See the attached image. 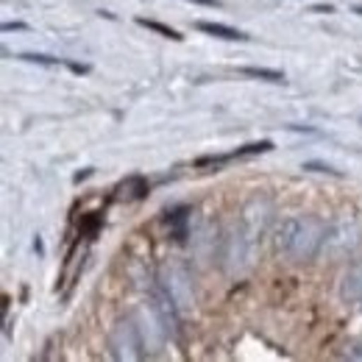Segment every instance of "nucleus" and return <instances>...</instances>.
Returning a JSON list of instances; mask_svg holds the SVG:
<instances>
[{
    "mask_svg": "<svg viewBox=\"0 0 362 362\" xmlns=\"http://www.w3.org/2000/svg\"><path fill=\"white\" fill-rule=\"evenodd\" d=\"M268 151H273V142L262 139V142H251V145H245V148H237L231 156H234V159H243V156H257V153H268Z\"/></svg>",
    "mask_w": 362,
    "mask_h": 362,
    "instance_id": "4468645a",
    "label": "nucleus"
},
{
    "mask_svg": "<svg viewBox=\"0 0 362 362\" xmlns=\"http://www.w3.org/2000/svg\"><path fill=\"white\" fill-rule=\"evenodd\" d=\"M20 59H25V62H37V64H56L59 59H50V56H37V53H25V56H20Z\"/></svg>",
    "mask_w": 362,
    "mask_h": 362,
    "instance_id": "f3484780",
    "label": "nucleus"
},
{
    "mask_svg": "<svg viewBox=\"0 0 362 362\" xmlns=\"http://www.w3.org/2000/svg\"><path fill=\"white\" fill-rule=\"evenodd\" d=\"M340 298L360 301L362 298V268H349L340 279Z\"/></svg>",
    "mask_w": 362,
    "mask_h": 362,
    "instance_id": "1a4fd4ad",
    "label": "nucleus"
},
{
    "mask_svg": "<svg viewBox=\"0 0 362 362\" xmlns=\"http://www.w3.org/2000/svg\"><path fill=\"white\" fill-rule=\"evenodd\" d=\"M304 170H313V173H332V176H340V170H334V168H329V165H323V162H307V165H304Z\"/></svg>",
    "mask_w": 362,
    "mask_h": 362,
    "instance_id": "dca6fc26",
    "label": "nucleus"
},
{
    "mask_svg": "<svg viewBox=\"0 0 362 362\" xmlns=\"http://www.w3.org/2000/svg\"><path fill=\"white\" fill-rule=\"evenodd\" d=\"M23 28H25L23 23H6V25H3V31H6V34H8V31H23Z\"/></svg>",
    "mask_w": 362,
    "mask_h": 362,
    "instance_id": "a211bd4d",
    "label": "nucleus"
},
{
    "mask_svg": "<svg viewBox=\"0 0 362 362\" xmlns=\"http://www.w3.org/2000/svg\"><path fill=\"white\" fill-rule=\"evenodd\" d=\"M271 201H265V198H254V201H248V206L243 209V228L251 234V240H257L268 223H271Z\"/></svg>",
    "mask_w": 362,
    "mask_h": 362,
    "instance_id": "6e6552de",
    "label": "nucleus"
},
{
    "mask_svg": "<svg viewBox=\"0 0 362 362\" xmlns=\"http://www.w3.org/2000/svg\"><path fill=\"white\" fill-rule=\"evenodd\" d=\"M70 70H76V73H87V67H84V64H70Z\"/></svg>",
    "mask_w": 362,
    "mask_h": 362,
    "instance_id": "aec40b11",
    "label": "nucleus"
},
{
    "mask_svg": "<svg viewBox=\"0 0 362 362\" xmlns=\"http://www.w3.org/2000/svg\"><path fill=\"white\" fill-rule=\"evenodd\" d=\"M151 307L156 310V315L162 317V323H165V329H168V334H179V315L181 310L176 307V301L170 298V293L159 284V287H153V293H151Z\"/></svg>",
    "mask_w": 362,
    "mask_h": 362,
    "instance_id": "0eeeda50",
    "label": "nucleus"
},
{
    "mask_svg": "<svg viewBox=\"0 0 362 362\" xmlns=\"http://www.w3.org/2000/svg\"><path fill=\"white\" fill-rule=\"evenodd\" d=\"M354 14H362V6H357V8H354Z\"/></svg>",
    "mask_w": 362,
    "mask_h": 362,
    "instance_id": "4be33fe9",
    "label": "nucleus"
},
{
    "mask_svg": "<svg viewBox=\"0 0 362 362\" xmlns=\"http://www.w3.org/2000/svg\"><path fill=\"white\" fill-rule=\"evenodd\" d=\"M192 3H201V6H218L215 0H192Z\"/></svg>",
    "mask_w": 362,
    "mask_h": 362,
    "instance_id": "412c9836",
    "label": "nucleus"
},
{
    "mask_svg": "<svg viewBox=\"0 0 362 362\" xmlns=\"http://www.w3.org/2000/svg\"><path fill=\"white\" fill-rule=\"evenodd\" d=\"M136 25H142V28H148V31H156V34H162V37L173 40V42H181V40H184L179 31H173V28H168V25L156 23V20H148V17H136Z\"/></svg>",
    "mask_w": 362,
    "mask_h": 362,
    "instance_id": "ddd939ff",
    "label": "nucleus"
},
{
    "mask_svg": "<svg viewBox=\"0 0 362 362\" xmlns=\"http://www.w3.org/2000/svg\"><path fill=\"white\" fill-rule=\"evenodd\" d=\"M254 243L251 234L240 226H234L231 231H226L223 243H221V265L226 273H243L251 265V254H254Z\"/></svg>",
    "mask_w": 362,
    "mask_h": 362,
    "instance_id": "f03ea898",
    "label": "nucleus"
},
{
    "mask_svg": "<svg viewBox=\"0 0 362 362\" xmlns=\"http://www.w3.org/2000/svg\"><path fill=\"white\" fill-rule=\"evenodd\" d=\"M313 11H326V14H332V6H313Z\"/></svg>",
    "mask_w": 362,
    "mask_h": 362,
    "instance_id": "6ab92c4d",
    "label": "nucleus"
},
{
    "mask_svg": "<svg viewBox=\"0 0 362 362\" xmlns=\"http://www.w3.org/2000/svg\"><path fill=\"white\" fill-rule=\"evenodd\" d=\"M109 349H112V357L120 362H134L142 357V337H139V329H136V320H117L112 334H109Z\"/></svg>",
    "mask_w": 362,
    "mask_h": 362,
    "instance_id": "20e7f679",
    "label": "nucleus"
},
{
    "mask_svg": "<svg viewBox=\"0 0 362 362\" xmlns=\"http://www.w3.org/2000/svg\"><path fill=\"white\" fill-rule=\"evenodd\" d=\"M159 284L170 293V298L176 301L181 313L192 310L195 304V293H192V281H189V273L184 271L181 265H165L159 273Z\"/></svg>",
    "mask_w": 362,
    "mask_h": 362,
    "instance_id": "39448f33",
    "label": "nucleus"
},
{
    "mask_svg": "<svg viewBox=\"0 0 362 362\" xmlns=\"http://www.w3.org/2000/svg\"><path fill=\"white\" fill-rule=\"evenodd\" d=\"M296 221L298 218H284L279 226H276V248L279 251H284L287 254V248H290V243H293V234H296Z\"/></svg>",
    "mask_w": 362,
    "mask_h": 362,
    "instance_id": "9b49d317",
    "label": "nucleus"
},
{
    "mask_svg": "<svg viewBox=\"0 0 362 362\" xmlns=\"http://www.w3.org/2000/svg\"><path fill=\"white\" fill-rule=\"evenodd\" d=\"M346 357L349 360H362V337H354L346 343Z\"/></svg>",
    "mask_w": 362,
    "mask_h": 362,
    "instance_id": "2eb2a0df",
    "label": "nucleus"
},
{
    "mask_svg": "<svg viewBox=\"0 0 362 362\" xmlns=\"http://www.w3.org/2000/svg\"><path fill=\"white\" fill-rule=\"evenodd\" d=\"M357 245H360V226L349 218H340L332 226H326V237H323L320 251L332 259H343V257L354 254Z\"/></svg>",
    "mask_w": 362,
    "mask_h": 362,
    "instance_id": "7ed1b4c3",
    "label": "nucleus"
},
{
    "mask_svg": "<svg viewBox=\"0 0 362 362\" xmlns=\"http://www.w3.org/2000/svg\"><path fill=\"white\" fill-rule=\"evenodd\" d=\"M323 237H326V223L315 215H304V218L296 221V234H293V243H290L287 254L296 262H310L320 254Z\"/></svg>",
    "mask_w": 362,
    "mask_h": 362,
    "instance_id": "f257e3e1",
    "label": "nucleus"
},
{
    "mask_svg": "<svg viewBox=\"0 0 362 362\" xmlns=\"http://www.w3.org/2000/svg\"><path fill=\"white\" fill-rule=\"evenodd\" d=\"M243 76L259 78V81H271V84H284V73L281 70H268V67H243Z\"/></svg>",
    "mask_w": 362,
    "mask_h": 362,
    "instance_id": "f8f14e48",
    "label": "nucleus"
},
{
    "mask_svg": "<svg viewBox=\"0 0 362 362\" xmlns=\"http://www.w3.org/2000/svg\"><path fill=\"white\" fill-rule=\"evenodd\" d=\"M136 329H139V337H142V346L145 351H159L165 346V337H168V329L162 323V317L156 315V310L148 304L136 313Z\"/></svg>",
    "mask_w": 362,
    "mask_h": 362,
    "instance_id": "423d86ee",
    "label": "nucleus"
},
{
    "mask_svg": "<svg viewBox=\"0 0 362 362\" xmlns=\"http://www.w3.org/2000/svg\"><path fill=\"white\" fill-rule=\"evenodd\" d=\"M198 28H201L204 34H209V37L228 40V42H245V40H248L243 31H237V28H228V25H223V23H198Z\"/></svg>",
    "mask_w": 362,
    "mask_h": 362,
    "instance_id": "9d476101",
    "label": "nucleus"
}]
</instances>
